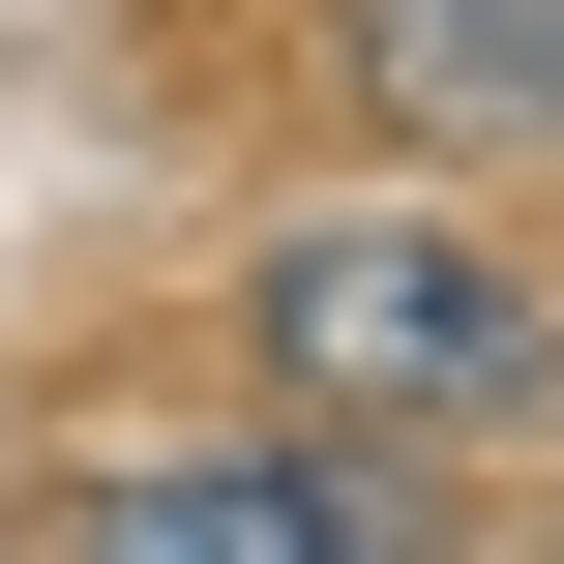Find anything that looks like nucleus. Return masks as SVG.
Wrapping results in <instances>:
<instances>
[{"instance_id": "nucleus-1", "label": "nucleus", "mask_w": 564, "mask_h": 564, "mask_svg": "<svg viewBox=\"0 0 564 564\" xmlns=\"http://www.w3.org/2000/svg\"><path fill=\"white\" fill-rule=\"evenodd\" d=\"M268 387H327V416H387V446H476V416L564 387V327H535V268H476V238H416V208H327V238L268 268Z\"/></svg>"}, {"instance_id": "nucleus-3", "label": "nucleus", "mask_w": 564, "mask_h": 564, "mask_svg": "<svg viewBox=\"0 0 564 564\" xmlns=\"http://www.w3.org/2000/svg\"><path fill=\"white\" fill-rule=\"evenodd\" d=\"M357 119L387 149H535L564 119V0H357Z\"/></svg>"}, {"instance_id": "nucleus-2", "label": "nucleus", "mask_w": 564, "mask_h": 564, "mask_svg": "<svg viewBox=\"0 0 564 564\" xmlns=\"http://www.w3.org/2000/svg\"><path fill=\"white\" fill-rule=\"evenodd\" d=\"M59 564H387L297 446H149V476H89L59 506Z\"/></svg>"}]
</instances>
